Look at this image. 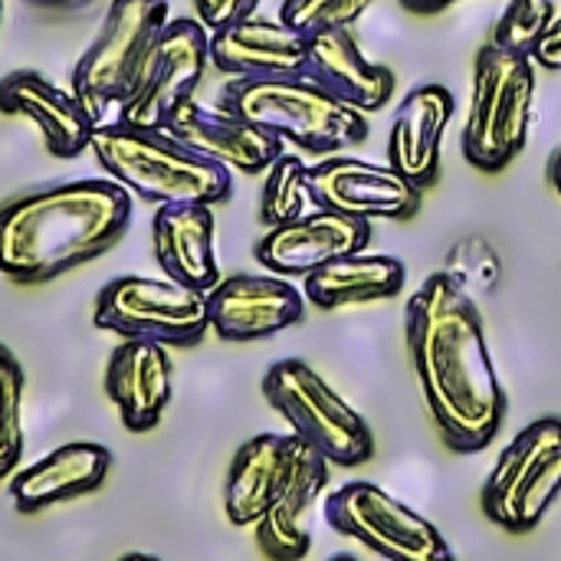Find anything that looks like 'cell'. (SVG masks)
Wrapping results in <instances>:
<instances>
[{
  "mask_svg": "<svg viewBox=\"0 0 561 561\" xmlns=\"http://www.w3.org/2000/svg\"><path fill=\"white\" fill-rule=\"evenodd\" d=\"M171 355L158 342L122 339L105 365V394L128 434H148L171 404Z\"/></svg>",
  "mask_w": 561,
  "mask_h": 561,
  "instance_id": "obj_19",
  "label": "cell"
},
{
  "mask_svg": "<svg viewBox=\"0 0 561 561\" xmlns=\"http://www.w3.org/2000/svg\"><path fill=\"white\" fill-rule=\"evenodd\" d=\"M23 365L7 345H0V483L16 473L23 457Z\"/></svg>",
  "mask_w": 561,
  "mask_h": 561,
  "instance_id": "obj_27",
  "label": "cell"
},
{
  "mask_svg": "<svg viewBox=\"0 0 561 561\" xmlns=\"http://www.w3.org/2000/svg\"><path fill=\"white\" fill-rule=\"evenodd\" d=\"M0 112L30 118L53 158H79L89 151L99 118L82 105L72 89H59L43 72L13 69L0 79Z\"/></svg>",
  "mask_w": 561,
  "mask_h": 561,
  "instance_id": "obj_15",
  "label": "cell"
},
{
  "mask_svg": "<svg viewBox=\"0 0 561 561\" xmlns=\"http://www.w3.org/2000/svg\"><path fill=\"white\" fill-rule=\"evenodd\" d=\"M112 470V454L102 444L76 440L62 444L36 463L16 470L10 477V503L16 513L33 516L56 503H69L102 490Z\"/></svg>",
  "mask_w": 561,
  "mask_h": 561,
  "instance_id": "obj_20",
  "label": "cell"
},
{
  "mask_svg": "<svg viewBox=\"0 0 561 561\" xmlns=\"http://www.w3.org/2000/svg\"><path fill=\"white\" fill-rule=\"evenodd\" d=\"M164 131L174 135L181 145L194 148L197 154H204L230 171H240V174H263L286 151V145L276 135H270L217 105L207 108L197 99L184 102L168 118Z\"/></svg>",
  "mask_w": 561,
  "mask_h": 561,
  "instance_id": "obj_17",
  "label": "cell"
},
{
  "mask_svg": "<svg viewBox=\"0 0 561 561\" xmlns=\"http://www.w3.org/2000/svg\"><path fill=\"white\" fill-rule=\"evenodd\" d=\"M263 398L289 424V431L332 467H365L375 460V434L368 421L306 362H276L263 375Z\"/></svg>",
  "mask_w": 561,
  "mask_h": 561,
  "instance_id": "obj_6",
  "label": "cell"
},
{
  "mask_svg": "<svg viewBox=\"0 0 561 561\" xmlns=\"http://www.w3.org/2000/svg\"><path fill=\"white\" fill-rule=\"evenodd\" d=\"M404 342L444 444L460 457L483 454L503 431L510 398L486 345L483 316L450 273H434L411 293Z\"/></svg>",
  "mask_w": 561,
  "mask_h": 561,
  "instance_id": "obj_1",
  "label": "cell"
},
{
  "mask_svg": "<svg viewBox=\"0 0 561 561\" xmlns=\"http://www.w3.org/2000/svg\"><path fill=\"white\" fill-rule=\"evenodd\" d=\"M309 79H316L339 102L358 108L362 115L378 112L394 95V72L381 62H371L352 30H332L309 39Z\"/></svg>",
  "mask_w": 561,
  "mask_h": 561,
  "instance_id": "obj_23",
  "label": "cell"
},
{
  "mask_svg": "<svg viewBox=\"0 0 561 561\" xmlns=\"http://www.w3.org/2000/svg\"><path fill=\"white\" fill-rule=\"evenodd\" d=\"M325 526L388 561H457L444 533L381 486L358 480L332 490L322 506Z\"/></svg>",
  "mask_w": 561,
  "mask_h": 561,
  "instance_id": "obj_10",
  "label": "cell"
},
{
  "mask_svg": "<svg viewBox=\"0 0 561 561\" xmlns=\"http://www.w3.org/2000/svg\"><path fill=\"white\" fill-rule=\"evenodd\" d=\"M210 66L224 76H306L309 39L283 20L250 16L210 33Z\"/></svg>",
  "mask_w": 561,
  "mask_h": 561,
  "instance_id": "obj_22",
  "label": "cell"
},
{
  "mask_svg": "<svg viewBox=\"0 0 561 561\" xmlns=\"http://www.w3.org/2000/svg\"><path fill=\"white\" fill-rule=\"evenodd\" d=\"M411 13H440L454 3H463V0H401Z\"/></svg>",
  "mask_w": 561,
  "mask_h": 561,
  "instance_id": "obj_32",
  "label": "cell"
},
{
  "mask_svg": "<svg viewBox=\"0 0 561 561\" xmlns=\"http://www.w3.org/2000/svg\"><path fill=\"white\" fill-rule=\"evenodd\" d=\"M30 3L43 10H79V7H89L92 0H30Z\"/></svg>",
  "mask_w": 561,
  "mask_h": 561,
  "instance_id": "obj_33",
  "label": "cell"
},
{
  "mask_svg": "<svg viewBox=\"0 0 561 561\" xmlns=\"http://www.w3.org/2000/svg\"><path fill=\"white\" fill-rule=\"evenodd\" d=\"M89 151L105 178L128 194L168 207V204H227L233 197V171L181 145L164 128L135 122H99Z\"/></svg>",
  "mask_w": 561,
  "mask_h": 561,
  "instance_id": "obj_3",
  "label": "cell"
},
{
  "mask_svg": "<svg viewBox=\"0 0 561 561\" xmlns=\"http://www.w3.org/2000/svg\"><path fill=\"white\" fill-rule=\"evenodd\" d=\"M371 237H375L371 220L316 207L293 224L270 227L256 240L253 256L273 276L289 279V276H309L312 270H319L332 260L368 250Z\"/></svg>",
  "mask_w": 561,
  "mask_h": 561,
  "instance_id": "obj_14",
  "label": "cell"
},
{
  "mask_svg": "<svg viewBox=\"0 0 561 561\" xmlns=\"http://www.w3.org/2000/svg\"><path fill=\"white\" fill-rule=\"evenodd\" d=\"M131 227V194L112 178L59 181L0 204V276L59 279L108 253Z\"/></svg>",
  "mask_w": 561,
  "mask_h": 561,
  "instance_id": "obj_2",
  "label": "cell"
},
{
  "mask_svg": "<svg viewBox=\"0 0 561 561\" xmlns=\"http://www.w3.org/2000/svg\"><path fill=\"white\" fill-rule=\"evenodd\" d=\"M316 210L309 187V164L299 154L283 151L266 171L260 187V220L263 227H283Z\"/></svg>",
  "mask_w": 561,
  "mask_h": 561,
  "instance_id": "obj_26",
  "label": "cell"
},
{
  "mask_svg": "<svg viewBox=\"0 0 561 561\" xmlns=\"http://www.w3.org/2000/svg\"><path fill=\"white\" fill-rule=\"evenodd\" d=\"M559 13H556L552 0H506L490 43L506 53L533 56V49L539 46V39L546 36L549 23Z\"/></svg>",
  "mask_w": 561,
  "mask_h": 561,
  "instance_id": "obj_28",
  "label": "cell"
},
{
  "mask_svg": "<svg viewBox=\"0 0 561 561\" xmlns=\"http://www.w3.org/2000/svg\"><path fill=\"white\" fill-rule=\"evenodd\" d=\"M118 561H161V559H154V556H145V552H128V556H122Z\"/></svg>",
  "mask_w": 561,
  "mask_h": 561,
  "instance_id": "obj_35",
  "label": "cell"
},
{
  "mask_svg": "<svg viewBox=\"0 0 561 561\" xmlns=\"http://www.w3.org/2000/svg\"><path fill=\"white\" fill-rule=\"evenodd\" d=\"M214 207L207 204H168L151 217V247L161 273L197 293H210L220 283V263L214 250Z\"/></svg>",
  "mask_w": 561,
  "mask_h": 561,
  "instance_id": "obj_21",
  "label": "cell"
},
{
  "mask_svg": "<svg viewBox=\"0 0 561 561\" xmlns=\"http://www.w3.org/2000/svg\"><path fill=\"white\" fill-rule=\"evenodd\" d=\"M536 112V62L533 56L506 53L486 43L477 53L470 112L463 122L460 148L463 158L496 174L526 148Z\"/></svg>",
  "mask_w": 561,
  "mask_h": 561,
  "instance_id": "obj_5",
  "label": "cell"
},
{
  "mask_svg": "<svg viewBox=\"0 0 561 561\" xmlns=\"http://www.w3.org/2000/svg\"><path fill=\"white\" fill-rule=\"evenodd\" d=\"M210 332L224 342H260L306 319V296L286 276L233 273L207 293Z\"/></svg>",
  "mask_w": 561,
  "mask_h": 561,
  "instance_id": "obj_13",
  "label": "cell"
},
{
  "mask_svg": "<svg viewBox=\"0 0 561 561\" xmlns=\"http://www.w3.org/2000/svg\"><path fill=\"white\" fill-rule=\"evenodd\" d=\"M306 444L296 434H256L250 437L227 470L224 513L233 526L247 529L263 519V513L289 486Z\"/></svg>",
  "mask_w": 561,
  "mask_h": 561,
  "instance_id": "obj_16",
  "label": "cell"
},
{
  "mask_svg": "<svg viewBox=\"0 0 561 561\" xmlns=\"http://www.w3.org/2000/svg\"><path fill=\"white\" fill-rule=\"evenodd\" d=\"M256 7L260 0H194V13L201 26H207V33L256 16Z\"/></svg>",
  "mask_w": 561,
  "mask_h": 561,
  "instance_id": "obj_30",
  "label": "cell"
},
{
  "mask_svg": "<svg viewBox=\"0 0 561 561\" xmlns=\"http://www.w3.org/2000/svg\"><path fill=\"white\" fill-rule=\"evenodd\" d=\"M561 496V417H539L500 454L483 483L486 519L510 536H529Z\"/></svg>",
  "mask_w": 561,
  "mask_h": 561,
  "instance_id": "obj_8",
  "label": "cell"
},
{
  "mask_svg": "<svg viewBox=\"0 0 561 561\" xmlns=\"http://www.w3.org/2000/svg\"><path fill=\"white\" fill-rule=\"evenodd\" d=\"M309 187L316 207L339 210L362 220H408L421 210L424 191L398 174L391 164H375L348 154H325L309 164Z\"/></svg>",
  "mask_w": 561,
  "mask_h": 561,
  "instance_id": "obj_12",
  "label": "cell"
},
{
  "mask_svg": "<svg viewBox=\"0 0 561 561\" xmlns=\"http://www.w3.org/2000/svg\"><path fill=\"white\" fill-rule=\"evenodd\" d=\"M329 561H358V559H352V556H335V559H329Z\"/></svg>",
  "mask_w": 561,
  "mask_h": 561,
  "instance_id": "obj_36",
  "label": "cell"
},
{
  "mask_svg": "<svg viewBox=\"0 0 561 561\" xmlns=\"http://www.w3.org/2000/svg\"><path fill=\"white\" fill-rule=\"evenodd\" d=\"M210 66V33L194 16L168 20L164 33L158 36L141 76L125 92L115 108V118L164 128L168 118L184 105L194 102L204 76Z\"/></svg>",
  "mask_w": 561,
  "mask_h": 561,
  "instance_id": "obj_11",
  "label": "cell"
},
{
  "mask_svg": "<svg viewBox=\"0 0 561 561\" xmlns=\"http://www.w3.org/2000/svg\"><path fill=\"white\" fill-rule=\"evenodd\" d=\"M371 3L375 0H283L279 20L299 36L312 39L319 33L352 30Z\"/></svg>",
  "mask_w": 561,
  "mask_h": 561,
  "instance_id": "obj_29",
  "label": "cell"
},
{
  "mask_svg": "<svg viewBox=\"0 0 561 561\" xmlns=\"http://www.w3.org/2000/svg\"><path fill=\"white\" fill-rule=\"evenodd\" d=\"M533 62L542 66V69H561V13L549 23L546 36L533 49Z\"/></svg>",
  "mask_w": 561,
  "mask_h": 561,
  "instance_id": "obj_31",
  "label": "cell"
},
{
  "mask_svg": "<svg viewBox=\"0 0 561 561\" xmlns=\"http://www.w3.org/2000/svg\"><path fill=\"white\" fill-rule=\"evenodd\" d=\"M95 329L118 339L158 342L164 348H194L210 329L207 293L154 276H115L95 296Z\"/></svg>",
  "mask_w": 561,
  "mask_h": 561,
  "instance_id": "obj_9",
  "label": "cell"
},
{
  "mask_svg": "<svg viewBox=\"0 0 561 561\" xmlns=\"http://www.w3.org/2000/svg\"><path fill=\"white\" fill-rule=\"evenodd\" d=\"M404 283H408V270L401 260L362 250L302 276V296L316 309L332 312L342 306L394 299L404 293Z\"/></svg>",
  "mask_w": 561,
  "mask_h": 561,
  "instance_id": "obj_25",
  "label": "cell"
},
{
  "mask_svg": "<svg viewBox=\"0 0 561 561\" xmlns=\"http://www.w3.org/2000/svg\"><path fill=\"white\" fill-rule=\"evenodd\" d=\"M549 181H552V187H556V194H559L561 201V148L552 154V161H549Z\"/></svg>",
  "mask_w": 561,
  "mask_h": 561,
  "instance_id": "obj_34",
  "label": "cell"
},
{
  "mask_svg": "<svg viewBox=\"0 0 561 561\" xmlns=\"http://www.w3.org/2000/svg\"><path fill=\"white\" fill-rule=\"evenodd\" d=\"M168 20V0L108 3L95 39L69 76V89L99 122H105V112L118 108L125 92L135 85Z\"/></svg>",
  "mask_w": 561,
  "mask_h": 561,
  "instance_id": "obj_7",
  "label": "cell"
},
{
  "mask_svg": "<svg viewBox=\"0 0 561 561\" xmlns=\"http://www.w3.org/2000/svg\"><path fill=\"white\" fill-rule=\"evenodd\" d=\"M0 20H3V0H0Z\"/></svg>",
  "mask_w": 561,
  "mask_h": 561,
  "instance_id": "obj_37",
  "label": "cell"
},
{
  "mask_svg": "<svg viewBox=\"0 0 561 561\" xmlns=\"http://www.w3.org/2000/svg\"><path fill=\"white\" fill-rule=\"evenodd\" d=\"M332 477V463L316 454L309 444L302 450V460L283 490V496L263 513V519L253 526L256 529V546L270 561H302L312 549V533L309 519L316 503L325 496Z\"/></svg>",
  "mask_w": 561,
  "mask_h": 561,
  "instance_id": "obj_24",
  "label": "cell"
},
{
  "mask_svg": "<svg viewBox=\"0 0 561 561\" xmlns=\"http://www.w3.org/2000/svg\"><path fill=\"white\" fill-rule=\"evenodd\" d=\"M217 108L319 158L368 138V118L309 76H237L220 89Z\"/></svg>",
  "mask_w": 561,
  "mask_h": 561,
  "instance_id": "obj_4",
  "label": "cell"
},
{
  "mask_svg": "<svg viewBox=\"0 0 561 561\" xmlns=\"http://www.w3.org/2000/svg\"><path fill=\"white\" fill-rule=\"evenodd\" d=\"M450 118L454 92L440 82L414 85L394 112L388 131V164L421 191L434 187L440 178V145Z\"/></svg>",
  "mask_w": 561,
  "mask_h": 561,
  "instance_id": "obj_18",
  "label": "cell"
}]
</instances>
